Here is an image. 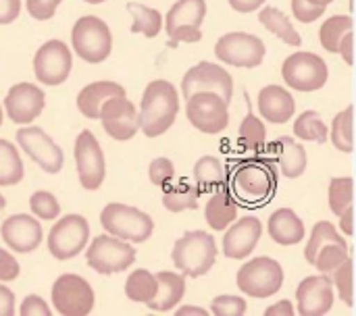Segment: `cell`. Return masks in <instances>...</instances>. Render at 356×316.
<instances>
[{
  "label": "cell",
  "mask_w": 356,
  "mask_h": 316,
  "mask_svg": "<svg viewBox=\"0 0 356 316\" xmlns=\"http://www.w3.org/2000/svg\"><path fill=\"white\" fill-rule=\"evenodd\" d=\"M179 113V96L167 79L150 81L140 102V129L148 138H159L171 129Z\"/></svg>",
  "instance_id": "cell-1"
},
{
  "label": "cell",
  "mask_w": 356,
  "mask_h": 316,
  "mask_svg": "<svg viewBox=\"0 0 356 316\" xmlns=\"http://www.w3.org/2000/svg\"><path fill=\"white\" fill-rule=\"evenodd\" d=\"M175 269H179L186 277H202L207 275L217 260V244L215 238L207 231H188L184 233L171 252Z\"/></svg>",
  "instance_id": "cell-2"
},
{
  "label": "cell",
  "mask_w": 356,
  "mask_h": 316,
  "mask_svg": "<svg viewBox=\"0 0 356 316\" xmlns=\"http://www.w3.org/2000/svg\"><path fill=\"white\" fill-rule=\"evenodd\" d=\"M100 225L104 227L108 235L119 238L123 242H131V244L146 242L154 231V223L146 213H142L136 206L121 204V202H113L102 208Z\"/></svg>",
  "instance_id": "cell-3"
},
{
  "label": "cell",
  "mask_w": 356,
  "mask_h": 316,
  "mask_svg": "<svg viewBox=\"0 0 356 316\" xmlns=\"http://www.w3.org/2000/svg\"><path fill=\"white\" fill-rule=\"evenodd\" d=\"M277 185L275 163L267 158H248L234 169V190L248 202L267 200Z\"/></svg>",
  "instance_id": "cell-4"
},
{
  "label": "cell",
  "mask_w": 356,
  "mask_h": 316,
  "mask_svg": "<svg viewBox=\"0 0 356 316\" xmlns=\"http://www.w3.org/2000/svg\"><path fill=\"white\" fill-rule=\"evenodd\" d=\"M71 44L79 58H83L86 63L98 65L108 58L113 50V35H111L108 25L102 19L88 15L75 21L73 31H71Z\"/></svg>",
  "instance_id": "cell-5"
},
{
  "label": "cell",
  "mask_w": 356,
  "mask_h": 316,
  "mask_svg": "<svg viewBox=\"0 0 356 316\" xmlns=\"http://www.w3.org/2000/svg\"><path fill=\"white\" fill-rule=\"evenodd\" d=\"M207 17V0H177L167 17H165V29L169 35V44L177 46L179 42L196 44L202 40L200 25Z\"/></svg>",
  "instance_id": "cell-6"
},
{
  "label": "cell",
  "mask_w": 356,
  "mask_h": 316,
  "mask_svg": "<svg viewBox=\"0 0 356 316\" xmlns=\"http://www.w3.org/2000/svg\"><path fill=\"white\" fill-rule=\"evenodd\" d=\"M86 263L100 275H115L136 263V250L129 242L113 235H96L86 252Z\"/></svg>",
  "instance_id": "cell-7"
},
{
  "label": "cell",
  "mask_w": 356,
  "mask_h": 316,
  "mask_svg": "<svg viewBox=\"0 0 356 316\" xmlns=\"http://www.w3.org/2000/svg\"><path fill=\"white\" fill-rule=\"evenodd\" d=\"M238 288L252 298H271L282 290L284 269L269 256H259L238 271Z\"/></svg>",
  "instance_id": "cell-8"
},
{
  "label": "cell",
  "mask_w": 356,
  "mask_h": 316,
  "mask_svg": "<svg viewBox=\"0 0 356 316\" xmlns=\"http://www.w3.org/2000/svg\"><path fill=\"white\" fill-rule=\"evenodd\" d=\"M284 81L298 92H317L327 83L330 69L325 60L313 52H294L282 65Z\"/></svg>",
  "instance_id": "cell-9"
},
{
  "label": "cell",
  "mask_w": 356,
  "mask_h": 316,
  "mask_svg": "<svg viewBox=\"0 0 356 316\" xmlns=\"http://www.w3.org/2000/svg\"><path fill=\"white\" fill-rule=\"evenodd\" d=\"M186 106L188 121L192 127H196L202 133L215 135L221 133L229 125V110H227V100H223L215 92H196L192 94Z\"/></svg>",
  "instance_id": "cell-10"
},
{
  "label": "cell",
  "mask_w": 356,
  "mask_h": 316,
  "mask_svg": "<svg viewBox=\"0 0 356 316\" xmlns=\"http://www.w3.org/2000/svg\"><path fill=\"white\" fill-rule=\"evenodd\" d=\"M90 240V225L81 215H67L58 219L48 233V250L56 260L75 258L83 252Z\"/></svg>",
  "instance_id": "cell-11"
},
{
  "label": "cell",
  "mask_w": 356,
  "mask_h": 316,
  "mask_svg": "<svg viewBox=\"0 0 356 316\" xmlns=\"http://www.w3.org/2000/svg\"><path fill=\"white\" fill-rule=\"evenodd\" d=\"M54 310L63 316H86L94 308V290L79 275H60L52 285Z\"/></svg>",
  "instance_id": "cell-12"
},
{
  "label": "cell",
  "mask_w": 356,
  "mask_h": 316,
  "mask_svg": "<svg viewBox=\"0 0 356 316\" xmlns=\"http://www.w3.org/2000/svg\"><path fill=\"white\" fill-rule=\"evenodd\" d=\"M215 54L219 60L240 69H254L265 58V44L261 38L244 31H232L217 40Z\"/></svg>",
  "instance_id": "cell-13"
},
{
  "label": "cell",
  "mask_w": 356,
  "mask_h": 316,
  "mask_svg": "<svg viewBox=\"0 0 356 316\" xmlns=\"http://www.w3.org/2000/svg\"><path fill=\"white\" fill-rule=\"evenodd\" d=\"M73 67L71 50L60 40H48L33 56V73L42 85H60Z\"/></svg>",
  "instance_id": "cell-14"
},
{
  "label": "cell",
  "mask_w": 356,
  "mask_h": 316,
  "mask_svg": "<svg viewBox=\"0 0 356 316\" xmlns=\"http://www.w3.org/2000/svg\"><path fill=\"white\" fill-rule=\"evenodd\" d=\"M15 135H17V144L21 146V150L33 163H38L44 173H50V175L60 173L63 163H65L63 150L50 135H46L44 129L29 125V127H21Z\"/></svg>",
  "instance_id": "cell-15"
},
{
  "label": "cell",
  "mask_w": 356,
  "mask_h": 316,
  "mask_svg": "<svg viewBox=\"0 0 356 316\" xmlns=\"http://www.w3.org/2000/svg\"><path fill=\"white\" fill-rule=\"evenodd\" d=\"M98 119L106 135L117 142H127L140 131V115L127 96H113L102 102Z\"/></svg>",
  "instance_id": "cell-16"
},
{
  "label": "cell",
  "mask_w": 356,
  "mask_h": 316,
  "mask_svg": "<svg viewBox=\"0 0 356 316\" xmlns=\"http://www.w3.org/2000/svg\"><path fill=\"white\" fill-rule=\"evenodd\" d=\"M75 167L79 183L86 190H98L106 175V160L96 135L90 129H83L75 142Z\"/></svg>",
  "instance_id": "cell-17"
},
{
  "label": "cell",
  "mask_w": 356,
  "mask_h": 316,
  "mask_svg": "<svg viewBox=\"0 0 356 316\" xmlns=\"http://www.w3.org/2000/svg\"><path fill=\"white\" fill-rule=\"evenodd\" d=\"M196 92H215L229 102L234 94V79L223 67L202 60L192 67L181 79V94L186 100Z\"/></svg>",
  "instance_id": "cell-18"
},
{
  "label": "cell",
  "mask_w": 356,
  "mask_h": 316,
  "mask_svg": "<svg viewBox=\"0 0 356 316\" xmlns=\"http://www.w3.org/2000/svg\"><path fill=\"white\" fill-rule=\"evenodd\" d=\"M46 106V96L42 88L33 83H17L8 90L4 100L6 117L17 125H27L42 115Z\"/></svg>",
  "instance_id": "cell-19"
},
{
  "label": "cell",
  "mask_w": 356,
  "mask_h": 316,
  "mask_svg": "<svg viewBox=\"0 0 356 316\" xmlns=\"http://www.w3.org/2000/svg\"><path fill=\"white\" fill-rule=\"evenodd\" d=\"M298 315L323 316L334 306V283L327 275H313L300 281L296 290Z\"/></svg>",
  "instance_id": "cell-20"
},
{
  "label": "cell",
  "mask_w": 356,
  "mask_h": 316,
  "mask_svg": "<svg viewBox=\"0 0 356 316\" xmlns=\"http://www.w3.org/2000/svg\"><path fill=\"white\" fill-rule=\"evenodd\" d=\"M0 235L13 252L29 254L40 246L44 233H42V225L38 219L29 215H13L2 223Z\"/></svg>",
  "instance_id": "cell-21"
},
{
  "label": "cell",
  "mask_w": 356,
  "mask_h": 316,
  "mask_svg": "<svg viewBox=\"0 0 356 316\" xmlns=\"http://www.w3.org/2000/svg\"><path fill=\"white\" fill-rule=\"evenodd\" d=\"M263 225L257 217H244L234 223L227 233L223 235V254L227 258L240 260L254 252L257 244L261 242Z\"/></svg>",
  "instance_id": "cell-22"
},
{
  "label": "cell",
  "mask_w": 356,
  "mask_h": 316,
  "mask_svg": "<svg viewBox=\"0 0 356 316\" xmlns=\"http://www.w3.org/2000/svg\"><path fill=\"white\" fill-rule=\"evenodd\" d=\"M265 152L280 167L282 175H286L288 179H296L307 171V165H309L307 150L300 142H296L292 138L275 140L273 144L265 146Z\"/></svg>",
  "instance_id": "cell-23"
},
{
  "label": "cell",
  "mask_w": 356,
  "mask_h": 316,
  "mask_svg": "<svg viewBox=\"0 0 356 316\" xmlns=\"http://www.w3.org/2000/svg\"><path fill=\"white\" fill-rule=\"evenodd\" d=\"M294 110H296V102L286 88L273 83V85H265L259 92V113L269 123L273 125L288 123L294 117Z\"/></svg>",
  "instance_id": "cell-24"
},
{
  "label": "cell",
  "mask_w": 356,
  "mask_h": 316,
  "mask_svg": "<svg viewBox=\"0 0 356 316\" xmlns=\"http://www.w3.org/2000/svg\"><path fill=\"white\" fill-rule=\"evenodd\" d=\"M154 277H156V294L152 296L150 302H146V306L156 313H169L181 302L186 294V275L173 271H161Z\"/></svg>",
  "instance_id": "cell-25"
},
{
  "label": "cell",
  "mask_w": 356,
  "mask_h": 316,
  "mask_svg": "<svg viewBox=\"0 0 356 316\" xmlns=\"http://www.w3.org/2000/svg\"><path fill=\"white\" fill-rule=\"evenodd\" d=\"M204 219L211 229L223 231L238 219V202L234 200L229 188L223 183L217 188V192L209 198L204 208Z\"/></svg>",
  "instance_id": "cell-26"
},
{
  "label": "cell",
  "mask_w": 356,
  "mask_h": 316,
  "mask_svg": "<svg viewBox=\"0 0 356 316\" xmlns=\"http://www.w3.org/2000/svg\"><path fill=\"white\" fill-rule=\"evenodd\" d=\"M269 235L280 246H296L305 240V223L292 208H280L269 217Z\"/></svg>",
  "instance_id": "cell-27"
},
{
  "label": "cell",
  "mask_w": 356,
  "mask_h": 316,
  "mask_svg": "<svg viewBox=\"0 0 356 316\" xmlns=\"http://www.w3.org/2000/svg\"><path fill=\"white\" fill-rule=\"evenodd\" d=\"M113 96H125V88L115 81H94L77 94V108L86 119H98L102 102Z\"/></svg>",
  "instance_id": "cell-28"
},
{
  "label": "cell",
  "mask_w": 356,
  "mask_h": 316,
  "mask_svg": "<svg viewBox=\"0 0 356 316\" xmlns=\"http://www.w3.org/2000/svg\"><path fill=\"white\" fill-rule=\"evenodd\" d=\"M163 206L177 215L184 210H196L198 208V198H200V190L198 185H190L188 181H179L177 185H163Z\"/></svg>",
  "instance_id": "cell-29"
},
{
  "label": "cell",
  "mask_w": 356,
  "mask_h": 316,
  "mask_svg": "<svg viewBox=\"0 0 356 316\" xmlns=\"http://www.w3.org/2000/svg\"><path fill=\"white\" fill-rule=\"evenodd\" d=\"M259 21H261L273 35H277L280 40H284L286 44H290V46H300V44H302L300 33L294 29L292 21H290L280 8H275V6H265V8L259 13Z\"/></svg>",
  "instance_id": "cell-30"
},
{
  "label": "cell",
  "mask_w": 356,
  "mask_h": 316,
  "mask_svg": "<svg viewBox=\"0 0 356 316\" xmlns=\"http://www.w3.org/2000/svg\"><path fill=\"white\" fill-rule=\"evenodd\" d=\"M238 142H240V146H242L246 152H252V154L265 152L267 129H265L263 121L254 117L250 102H248V115L244 117V121H242V125H240V131H238Z\"/></svg>",
  "instance_id": "cell-31"
},
{
  "label": "cell",
  "mask_w": 356,
  "mask_h": 316,
  "mask_svg": "<svg viewBox=\"0 0 356 316\" xmlns=\"http://www.w3.org/2000/svg\"><path fill=\"white\" fill-rule=\"evenodd\" d=\"M127 10L131 13V33H142L144 38H156L163 27V17L156 8H150L146 4L129 2Z\"/></svg>",
  "instance_id": "cell-32"
},
{
  "label": "cell",
  "mask_w": 356,
  "mask_h": 316,
  "mask_svg": "<svg viewBox=\"0 0 356 316\" xmlns=\"http://www.w3.org/2000/svg\"><path fill=\"white\" fill-rule=\"evenodd\" d=\"M294 135L305 142H317L325 144L330 140L327 125L323 123L321 115L317 110H305L296 121H294Z\"/></svg>",
  "instance_id": "cell-33"
},
{
  "label": "cell",
  "mask_w": 356,
  "mask_h": 316,
  "mask_svg": "<svg viewBox=\"0 0 356 316\" xmlns=\"http://www.w3.org/2000/svg\"><path fill=\"white\" fill-rule=\"evenodd\" d=\"M353 119H355V106H346L342 113L334 117L330 140L336 146V150L350 154L355 150V138H353Z\"/></svg>",
  "instance_id": "cell-34"
},
{
  "label": "cell",
  "mask_w": 356,
  "mask_h": 316,
  "mask_svg": "<svg viewBox=\"0 0 356 316\" xmlns=\"http://www.w3.org/2000/svg\"><path fill=\"white\" fill-rule=\"evenodd\" d=\"M25 175L23 160L17 152V148L0 140V185H17Z\"/></svg>",
  "instance_id": "cell-35"
},
{
  "label": "cell",
  "mask_w": 356,
  "mask_h": 316,
  "mask_svg": "<svg viewBox=\"0 0 356 316\" xmlns=\"http://www.w3.org/2000/svg\"><path fill=\"white\" fill-rule=\"evenodd\" d=\"M355 27V21L353 17L348 15H334L332 19H327L321 29H319V40H321V46L327 50V52H334L338 54V46L342 42V38L353 31Z\"/></svg>",
  "instance_id": "cell-36"
},
{
  "label": "cell",
  "mask_w": 356,
  "mask_h": 316,
  "mask_svg": "<svg viewBox=\"0 0 356 316\" xmlns=\"http://www.w3.org/2000/svg\"><path fill=\"white\" fill-rule=\"evenodd\" d=\"M194 181L198 190H213L225 183V171L217 156H202L194 165Z\"/></svg>",
  "instance_id": "cell-37"
},
{
  "label": "cell",
  "mask_w": 356,
  "mask_h": 316,
  "mask_svg": "<svg viewBox=\"0 0 356 316\" xmlns=\"http://www.w3.org/2000/svg\"><path fill=\"white\" fill-rule=\"evenodd\" d=\"M156 294V277L146 269H136L125 281V296L131 302H150Z\"/></svg>",
  "instance_id": "cell-38"
},
{
  "label": "cell",
  "mask_w": 356,
  "mask_h": 316,
  "mask_svg": "<svg viewBox=\"0 0 356 316\" xmlns=\"http://www.w3.org/2000/svg\"><path fill=\"white\" fill-rule=\"evenodd\" d=\"M325 244H340V246H348L346 240L338 233V229L334 227V223L330 221H319L313 231H311V240L307 244V250H305V258L309 265H313L315 260V254L325 246Z\"/></svg>",
  "instance_id": "cell-39"
},
{
  "label": "cell",
  "mask_w": 356,
  "mask_h": 316,
  "mask_svg": "<svg viewBox=\"0 0 356 316\" xmlns=\"http://www.w3.org/2000/svg\"><path fill=\"white\" fill-rule=\"evenodd\" d=\"M355 202V181L353 177H334L330 181V208L340 217Z\"/></svg>",
  "instance_id": "cell-40"
},
{
  "label": "cell",
  "mask_w": 356,
  "mask_h": 316,
  "mask_svg": "<svg viewBox=\"0 0 356 316\" xmlns=\"http://www.w3.org/2000/svg\"><path fill=\"white\" fill-rule=\"evenodd\" d=\"M332 275H334L332 283L336 285L340 300L353 308L355 306V265H353V258L348 256Z\"/></svg>",
  "instance_id": "cell-41"
},
{
  "label": "cell",
  "mask_w": 356,
  "mask_h": 316,
  "mask_svg": "<svg viewBox=\"0 0 356 316\" xmlns=\"http://www.w3.org/2000/svg\"><path fill=\"white\" fill-rule=\"evenodd\" d=\"M348 246H340V244H325L317 254H315V260H313V267L323 273V275H330L334 273L346 258H348Z\"/></svg>",
  "instance_id": "cell-42"
},
{
  "label": "cell",
  "mask_w": 356,
  "mask_h": 316,
  "mask_svg": "<svg viewBox=\"0 0 356 316\" xmlns=\"http://www.w3.org/2000/svg\"><path fill=\"white\" fill-rule=\"evenodd\" d=\"M29 206L31 213L42 221H54L60 213V204L56 196H52L50 192H35L29 200Z\"/></svg>",
  "instance_id": "cell-43"
},
{
  "label": "cell",
  "mask_w": 356,
  "mask_h": 316,
  "mask_svg": "<svg viewBox=\"0 0 356 316\" xmlns=\"http://www.w3.org/2000/svg\"><path fill=\"white\" fill-rule=\"evenodd\" d=\"M211 313L217 316H242L246 313V300L240 296H217L211 302Z\"/></svg>",
  "instance_id": "cell-44"
},
{
  "label": "cell",
  "mask_w": 356,
  "mask_h": 316,
  "mask_svg": "<svg viewBox=\"0 0 356 316\" xmlns=\"http://www.w3.org/2000/svg\"><path fill=\"white\" fill-rule=\"evenodd\" d=\"M173 175H175V167H173V163H171L169 158L161 156V158H154V160L150 163L148 177H150L152 185L163 188L165 183H171Z\"/></svg>",
  "instance_id": "cell-45"
},
{
  "label": "cell",
  "mask_w": 356,
  "mask_h": 316,
  "mask_svg": "<svg viewBox=\"0 0 356 316\" xmlns=\"http://www.w3.org/2000/svg\"><path fill=\"white\" fill-rule=\"evenodd\" d=\"M292 13H294V17H296L298 21H302V23H313V21H317V19L325 13V8L313 4L311 0H292Z\"/></svg>",
  "instance_id": "cell-46"
},
{
  "label": "cell",
  "mask_w": 356,
  "mask_h": 316,
  "mask_svg": "<svg viewBox=\"0 0 356 316\" xmlns=\"http://www.w3.org/2000/svg\"><path fill=\"white\" fill-rule=\"evenodd\" d=\"M60 0H27L25 6H27V13L38 19V21H46V19H52V15L56 13Z\"/></svg>",
  "instance_id": "cell-47"
},
{
  "label": "cell",
  "mask_w": 356,
  "mask_h": 316,
  "mask_svg": "<svg viewBox=\"0 0 356 316\" xmlns=\"http://www.w3.org/2000/svg\"><path fill=\"white\" fill-rule=\"evenodd\" d=\"M19 263L15 260V256L6 250L0 248V281L8 283V281H15L19 277Z\"/></svg>",
  "instance_id": "cell-48"
},
{
  "label": "cell",
  "mask_w": 356,
  "mask_h": 316,
  "mask_svg": "<svg viewBox=\"0 0 356 316\" xmlns=\"http://www.w3.org/2000/svg\"><path fill=\"white\" fill-rule=\"evenodd\" d=\"M52 313L50 306L40 298V296H27L19 308V315L21 316H48Z\"/></svg>",
  "instance_id": "cell-49"
},
{
  "label": "cell",
  "mask_w": 356,
  "mask_h": 316,
  "mask_svg": "<svg viewBox=\"0 0 356 316\" xmlns=\"http://www.w3.org/2000/svg\"><path fill=\"white\" fill-rule=\"evenodd\" d=\"M21 13V0H0V25L13 23Z\"/></svg>",
  "instance_id": "cell-50"
},
{
  "label": "cell",
  "mask_w": 356,
  "mask_h": 316,
  "mask_svg": "<svg viewBox=\"0 0 356 316\" xmlns=\"http://www.w3.org/2000/svg\"><path fill=\"white\" fill-rule=\"evenodd\" d=\"M13 315H15V294L6 285H0V316Z\"/></svg>",
  "instance_id": "cell-51"
},
{
  "label": "cell",
  "mask_w": 356,
  "mask_h": 316,
  "mask_svg": "<svg viewBox=\"0 0 356 316\" xmlns=\"http://www.w3.org/2000/svg\"><path fill=\"white\" fill-rule=\"evenodd\" d=\"M353 46H355V35H353V31H348L342 38L340 46H338V52L342 54V58L346 60V65H355V50H353Z\"/></svg>",
  "instance_id": "cell-52"
},
{
  "label": "cell",
  "mask_w": 356,
  "mask_h": 316,
  "mask_svg": "<svg viewBox=\"0 0 356 316\" xmlns=\"http://www.w3.org/2000/svg\"><path fill=\"white\" fill-rule=\"evenodd\" d=\"M340 227L344 235H353L355 231V204H350L342 215H340Z\"/></svg>",
  "instance_id": "cell-53"
},
{
  "label": "cell",
  "mask_w": 356,
  "mask_h": 316,
  "mask_svg": "<svg viewBox=\"0 0 356 316\" xmlns=\"http://www.w3.org/2000/svg\"><path fill=\"white\" fill-rule=\"evenodd\" d=\"M265 315L267 316H292L294 315V306H292V302H290V300H280L277 304L269 306V308L265 310Z\"/></svg>",
  "instance_id": "cell-54"
},
{
  "label": "cell",
  "mask_w": 356,
  "mask_h": 316,
  "mask_svg": "<svg viewBox=\"0 0 356 316\" xmlns=\"http://www.w3.org/2000/svg\"><path fill=\"white\" fill-rule=\"evenodd\" d=\"M227 2H229L232 8L238 10V13H252V10H257L259 6H263L267 0H227Z\"/></svg>",
  "instance_id": "cell-55"
},
{
  "label": "cell",
  "mask_w": 356,
  "mask_h": 316,
  "mask_svg": "<svg viewBox=\"0 0 356 316\" xmlns=\"http://www.w3.org/2000/svg\"><path fill=\"white\" fill-rule=\"evenodd\" d=\"M177 315L179 316H184V315L204 316L207 315V308H198V306H181V308H177Z\"/></svg>",
  "instance_id": "cell-56"
},
{
  "label": "cell",
  "mask_w": 356,
  "mask_h": 316,
  "mask_svg": "<svg viewBox=\"0 0 356 316\" xmlns=\"http://www.w3.org/2000/svg\"><path fill=\"white\" fill-rule=\"evenodd\" d=\"M313 4H317V6H323V8H327V4L330 2H334V0H311Z\"/></svg>",
  "instance_id": "cell-57"
},
{
  "label": "cell",
  "mask_w": 356,
  "mask_h": 316,
  "mask_svg": "<svg viewBox=\"0 0 356 316\" xmlns=\"http://www.w3.org/2000/svg\"><path fill=\"white\" fill-rule=\"evenodd\" d=\"M4 208H6V200H4V196L0 194V213H2Z\"/></svg>",
  "instance_id": "cell-58"
},
{
  "label": "cell",
  "mask_w": 356,
  "mask_h": 316,
  "mask_svg": "<svg viewBox=\"0 0 356 316\" xmlns=\"http://www.w3.org/2000/svg\"><path fill=\"white\" fill-rule=\"evenodd\" d=\"M83 2H88V4H100V2H106V0H83Z\"/></svg>",
  "instance_id": "cell-59"
},
{
  "label": "cell",
  "mask_w": 356,
  "mask_h": 316,
  "mask_svg": "<svg viewBox=\"0 0 356 316\" xmlns=\"http://www.w3.org/2000/svg\"><path fill=\"white\" fill-rule=\"evenodd\" d=\"M2 115H4V110H2V106H0V125H2Z\"/></svg>",
  "instance_id": "cell-60"
}]
</instances>
